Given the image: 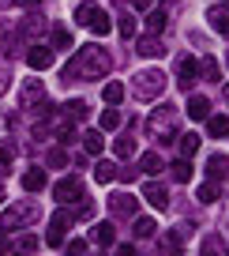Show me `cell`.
Here are the masks:
<instances>
[{"instance_id": "cell-1", "label": "cell", "mask_w": 229, "mask_h": 256, "mask_svg": "<svg viewBox=\"0 0 229 256\" xmlns=\"http://www.w3.org/2000/svg\"><path fill=\"white\" fill-rule=\"evenodd\" d=\"M109 53H105L102 46H79L75 49V56H71L68 64H64V83H71V80H105L109 76Z\"/></svg>"}, {"instance_id": "cell-2", "label": "cell", "mask_w": 229, "mask_h": 256, "mask_svg": "<svg viewBox=\"0 0 229 256\" xmlns=\"http://www.w3.org/2000/svg\"><path fill=\"white\" fill-rule=\"evenodd\" d=\"M147 136H150V140H162V144H169V140L177 136V120H173V113H169V106H162V110L150 113ZM177 140H181V136H177Z\"/></svg>"}, {"instance_id": "cell-3", "label": "cell", "mask_w": 229, "mask_h": 256, "mask_svg": "<svg viewBox=\"0 0 229 256\" xmlns=\"http://www.w3.org/2000/svg\"><path fill=\"white\" fill-rule=\"evenodd\" d=\"M162 90H166V72H158V68H147V72L135 76V98H158Z\"/></svg>"}, {"instance_id": "cell-4", "label": "cell", "mask_w": 229, "mask_h": 256, "mask_svg": "<svg viewBox=\"0 0 229 256\" xmlns=\"http://www.w3.org/2000/svg\"><path fill=\"white\" fill-rule=\"evenodd\" d=\"M53 200L56 204H71V200H87V188H83L79 177H64L53 184Z\"/></svg>"}, {"instance_id": "cell-5", "label": "cell", "mask_w": 229, "mask_h": 256, "mask_svg": "<svg viewBox=\"0 0 229 256\" xmlns=\"http://www.w3.org/2000/svg\"><path fill=\"white\" fill-rule=\"evenodd\" d=\"M34 215H38V208H34V204H23V208H4L0 226H4V230H11V226H26Z\"/></svg>"}, {"instance_id": "cell-6", "label": "cell", "mask_w": 229, "mask_h": 256, "mask_svg": "<svg viewBox=\"0 0 229 256\" xmlns=\"http://www.w3.org/2000/svg\"><path fill=\"white\" fill-rule=\"evenodd\" d=\"M199 76H203V60H196V56H184L181 68H177V83H181L184 90H192Z\"/></svg>"}, {"instance_id": "cell-7", "label": "cell", "mask_w": 229, "mask_h": 256, "mask_svg": "<svg viewBox=\"0 0 229 256\" xmlns=\"http://www.w3.org/2000/svg\"><path fill=\"white\" fill-rule=\"evenodd\" d=\"M38 102H45V83L26 80L23 90H19V106H23V110H38Z\"/></svg>"}, {"instance_id": "cell-8", "label": "cell", "mask_w": 229, "mask_h": 256, "mask_svg": "<svg viewBox=\"0 0 229 256\" xmlns=\"http://www.w3.org/2000/svg\"><path fill=\"white\" fill-rule=\"evenodd\" d=\"M71 222H75V215H71V211H56V215L49 218V234H45V241H49V245H60V241H64V230H68Z\"/></svg>"}, {"instance_id": "cell-9", "label": "cell", "mask_w": 229, "mask_h": 256, "mask_svg": "<svg viewBox=\"0 0 229 256\" xmlns=\"http://www.w3.org/2000/svg\"><path fill=\"white\" fill-rule=\"evenodd\" d=\"M102 16H105V12L98 8V4H79V8H75V23L87 26V30H94V26L102 23Z\"/></svg>"}, {"instance_id": "cell-10", "label": "cell", "mask_w": 229, "mask_h": 256, "mask_svg": "<svg viewBox=\"0 0 229 256\" xmlns=\"http://www.w3.org/2000/svg\"><path fill=\"white\" fill-rule=\"evenodd\" d=\"M26 64H30L34 72H45V68H53V53H49V46H30V53H26Z\"/></svg>"}, {"instance_id": "cell-11", "label": "cell", "mask_w": 229, "mask_h": 256, "mask_svg": "<svg viewBox=\"0 0 229 256\" xmlns=\"http://www.w3.org/2000/svg\"><path fill=\"white\" fill-rule=\"evenodd\" d=\"M143 200L154 204V208H169V192H166V184L147 181V184H143Z\"/></svg>"}, {"instance_id": "cell-12", "label": "cell", "mask_w": 229, "mask_h": 256, "mask_svg": "<svg viewBox=\"0 0 229 256\" xmlns=\"http://www.w3.org/2000/svg\"><path fill=\"white\" fill-rule=\"evenodd\" d=\"M184 113H188L192 120H211V102H207L203 94H188V106H184Z\"/></svg>"}, {"instance_id": "cell-13", "label": "cell", "mask_w": 229, "mask_h": 256, "mask_svg": "<svg viewBox=\"0 0 229 256\" xmlns=\"http://www.w3.org/2000/svg\"><path fill=\"white\" fill-rule=\"evenodd\" d=\"M109 208H113V215H120V218H135V196L117 192V196L109 200Z\"/></svg>"}, {"instance_id": "cell-14", "label": "cell", "mask_w": 229, "mask_h": 256, "mask_svg": "<svg viewBox=\"0 0 229 256\" xmlns=\"http://www.w3.org/2000/svg\"><path fill=\"white\" fill-rule=\"evenodd\" d=\"M207 19H211V30L229 34V8H226V4H214V8L207 12Z\"/></svg>"}, {"instance_id": "cell-15", "label": "cell", "mask_w": 229, "mask_h": 256, "mask_svg": "<svg viewBox=\"0 0 229 256\" xmlns=\"http://www.w3.org/2000/svg\"><path fill=\"white\" fill-rule=\"evenodd\" d=\"M188 226H173V230H166V248H169V252H181V248H184V241H188Z\"/></svg>"}, {"instance_id": "cell-16", "label": "cell", "mask_w": 229, "mask_h": 256, "mask_svg": "<svg viewBox=\"0 0 229 256\" xmlns=\"http://www.w3.org/2000/svg\"><path fill=\"white\" fill-rule=\"evenodd\" d=\"M199 256H229L226 241L218 238V234H211V238H203V245H199Z\"/></svg>"}, {"instance_id": "cell-17", "label": "cell", "mask_w": 229, "mask_h": 256, "mask_svg": "<svg viewBox=\"0 0 229 256\" xmlns=\"http://www.w3.org/2000/svg\"><path fill=\"white\" fill-rule=\"evenodd\" d=\"M226 174H229V162L222 158V154H211V158H207V177H211V181L218 184Z\"/></svg>"}, {"instance_id": "cell-18", "label": "cell", "mask_w": 229, "mask_h": 256, "mask_svg": "<svg viewBox=\"0 0 229 256\" xmlns=\"http://www.w3.org/2000/svg\"><path fill=\"white\" fill-rule=\"evenodd\" d=\"M23 188L26 192H41V188H45V170H38V166L26 170V174H23Z\"/></svg>"}, {"instance_id": "cell-19", "label": "cell", "mask_w": 229, "mask_h": 256, "mask_svg": "<svg viewBox=\"0 0 229 256\" xmlns=\"http://www.w3.org/2000/svg\"><path fill=\"white\" fill-rule=\"evenodd\" d=\"M207 132H211V140H226L229 136V117H226V113L211 117V120H207Z\"/></svg>"}, {"instance_id": "cell-20", "label": "cell", "mask_w": 229, "mask_h": 256, "mask_svg": "<svg viewBox=\"0 0 229 256\" xmlns=\"http://www.w3.org/2000/svg\"><path fill=\"white\" fill-rule=\"evenodd\" d=\"M90 238H94L98 245H105V248H109L113 241H117V230H113V222H98L94 230H90Z\"/></svg>"}, {"instance_id": "cell-21", "label": "cell", "mask_w": 229, "mask_h": 256, "mask_svg": "<svg viewBox=\"0 0 229 256\" xmlns=\"http://www.w3.org/2000/svg\"><path fill=\"white\" fill-rule=\"evenodd\" d=\"M117 177H120V170L113 166V162L102 158V162L94 166V181H98V184H109V181H117Z\"/></svg>"}, {"instance_id": "cell-22", "label": "cell", "mask_w": 229, "mask_h": 256, "mask_svg": "<svg viewBox=\"0 0 229 256\" xmlns=\"http://www.w3.org/2000/svg\"><path fill=\"white\" fill-rule=\"evenodd\" d=\"M135 53H143V56H162L166 49H162V42L150 34V38H139V42H135Z\"/></svg>"}, {"instance_id": "cell-23", "label": "cell", "mask_w": 229, "mask_h": 256, "mask_svg": "<svg viewBox=\"0 0 229 256\" xmlns=\"http://www.w3.org/2000/svg\"><path fill=\"white\" fill-rule=\"evenodd\" d=\"M83 147H87V154H102V147H105L102 128H90V132H83Z\"/></svg>"}, {"instance_id": "cell-24", "label": "cell", "mask_w": 229, "mask_h": 256, "mask_svg": "<svg viewBox=\"0 0 229 256\" xmlns=\"http://www.w3.org/2000/svg\"><path fill=\"white\" fill-rule=\"evenodd\" d=\"M102 98H105V106H109V110H113V106H120V102H124V83H105V87H102Z\"/></svg>"}, {"instance_id": "cell-25", "label": "cell", "mask_w": 229, "mask_h": 256, "mask_svg": "<svg viewBox=\"0 0 229 256\" xmlns=\"http://www.w3.org/2000/svg\"><path fill=\"white\" fill-rule=\"evenodd\" d=\"M64 117H68V120H83V117H87V102H83V98H71V102H64Z\"/></svg>"}, {"instance_id": "cell-26", "label": "cell", "mask_w": 229, "mask_h": 256, "mask_svg": "<svg viewBox=\"0 0 229 256\" xmlns=\"http://www.w3.org/2000/svg\"><path fill=\"white\" fill-rule=\"evenodd\" d=\"M169 174H173V181L188 184V181H192V162H188V158H177L173 166H169Z\"/></svg>"}, {"instance_id": "cell-27", "label": "cell", "mask_w": 229, "mask_h": 256, "mask_svg": "<svg viewBox=\"0 0 229 256\" xmlns=\"http://www.w3.org/2000/svg\"><path fill=\"white\" fill-rule=\"evenodd\" d=\"M147 26H150V34H158V30H166L169 26V16H166V8H154L147 16Z\"/></svg>"}, {"instance_id": "cell-28", "label": "cell", "mask_w": 229, "mask_h": 256, "mask_svg": "<svg viewBox=\"0 0 229 256\" xmlns=\"http://www.w3.org/2000/svg\"><path fill=\"white\" fill-rule=\"evenodd\" d=\"M199 144H203V140H199L196 132H184L181 136V158H192V154L199 151Z\"/></svg>"}, {"instance_id": "cell-29", "label": "cell", "mask_w": 229, "mask_h": 256, "mask_svg": "<svg viewBox=\"0 0 229 256\" xmlns=\"http://www.w3.org/2000/svg\"><path fill=\"white\" fill-rule=\"evenodd\" d=\"M98 128H102V132H117V128H120V113H117V110H102Z\"/></svg>"}, {"instance_id": "cell-30", "label": "cell", "mask_w": 229, "mask_h": 256, "mask_svg": "<svg viewBox=\"0 0 229 256\" xmlns=\"http://www.w3.org/2000/svg\"><path fill=\"white\" fill-rule=\"evenodd\" d=\"M132 222H135V238H154V230H158L154 218H147V215H135Z\"/></svg>"}, {"instance_id": "cell-31", "label": "cell", "mask_w": 229, "mask_h": 256, "mask_svg": "<svg viewBox=\"0 0 229 256\" xmlns=\"http://www.w3.org/2000/svg\"><path fill=\"white\" fill-rule=\"evenodd\" d=\"M15 252L19 256H34L38 252V238H34V234H23V238L15 241Z\"/></svg>"}, {"instance_id": "cell-32", "label": "cell", "mask_w": 229, "mask_h": 256, "mask_svg": "<svg viewBox=\"0 0 229 256\" xmlns=\"http://www.w3.org/2000/svg\"><path fill=\"white\" fill-rule=\"evenodd\" d=\"M11 162H15V144H8V140H4V144H0V174H8Z\"/></svg>"}, {"instance_id": "cell-33", "label": "cell", "mask_w": 229, "mask_h": 256, "mask_svg": "<svg viewBox=\"0 0 229 256\" xmlns=\"http://www.w3.org/2000/svg\"><path fill=\"white\" fill-rule=\"evenodd\" d=\"M139 170H143V174H158V170H162V158H158L154 151L139 154Z\"/></svg>"}, {"instance_id": "cell-34", "label": "cell", "mask_w": 229, "mask_h": 256, "mask_svg": "<svg viewBox=\"0 0 229 256\" xmlns=\"http://www.w3.org/2000/svg\"><path fill=\"white\" fill-rule=\"evenodd\" d=\"M135 136H120L117 144H113V151H117V158H132L135 154V144H132Z\"/></svg>"}, {"instance_id": "cell-35", "label": "cell", "mask_w": 229, "mask_h": 256, "mask_svg": "<svg viewBox=\"0 0 229 256\" xmlns=\"http://www.w3.org/2000/svg\"><path fill=\"white\" fill-rule=\"evenodd\" d=\"M196 196H199L203 204H214V200H218V184H214V181H203V184L196 188Z\"/></svg>"}, {"instance_id": "cell-36", "label": "cell", "mask_w": 229, "mask_h": 256, "mask_svg": "<svg viewBox=\"0 0 229 256\" xmlns=\"http://www.w3.org/2000/svg\"><path fill=\"white\" fill-rule=\"evenodd\" d=\"M19 34H26V38L41 34V16H26V19H23V26H19Z\"/></svg>"}, {"instance_id": "cell-37", "label": "cell", "mask_w": 229, "mask_h": 256, "mask_svg": "<svg viewBox=\"0 0 229 256\" xmlns=\"http://www.w3.org/2000/svg\"><path fill=\"white\" fill-rule=\"evenodd\" d=\"M45 162H49L53 170H64V166H68V154H64V147H53V151L45 154Z\"/></svg>"}, {"instance_id": "cell-38", "label": "cell", "mask_w": 229, "mask_h": 256, "mask_svg": "<svg viewBox=\"0 0 229 256\" xmlns=\"http://www.w3.org/2000/svg\"><path fill=\"white\" fill-rule=\"evenodd\" d=\"M203 76H207L211 83L222 80V68H218V60H214V56H207V60H203Z\"/></svg>"}, {"instance_id": "cell-39", "label": "cell", "mask_w": 229, "mask_h": 256, "mask_svg": "<svg viewBox=\"0 0 229 256\" xmlns=\"http://www.w3.org/2000/svg\"><path fill=\"white\" fill-rule=\"evenodd\" d=\"M53 49H71V34L56 26V30H53Z\"/></svg>"}, {"instance_id": "cell-40", "label": "cell", "mask_w": 229, "mask_h": 256, "mask_svg": "<svg viewBox=\"0 0 229 256\" xmlns=\"http://www.w3.org/2000/svg\"><path fill=\"white\" fill-rule=\"evenodd\" d=\"M120 34H124V38H135V19L128 16V12L120 16Z\"/></svg>"}, {"instance_id": "cell-41", "label": "cell", "mask_w": 229, "mask_h": 256, "mask_svg": "<svg viewBox=\"0 0 229 256\" xmlns=\"http://www.w3.org/2000/svg\"><path fill=\"white\" fill-rule=\"evenodd\" d=\"M64 252H68V256H87V241H79V238L68 241V248H64Z\"/></svg>"}, {"instance_id": "cell-42", "label": "cell", "mask_w": 229, "mask_h": 256, "mask_svg": "<svg viewBox=\"0 0 229 256\" xmlns=\"http://www.w3.org/2000/svg\"><path fill=\"white\" fill-rule=\"evenodd\" d=\"M90 215H94V204H90V200H87V204H83V208H79V211H75V218H79V222H87V218H90Z\"/></svg>"}, {"instance_id": "cell-43", "label": "cell", "mask_w": 229, "mask_h": 256, "mask_svg": "<svg viewBox=\"0 0 229 256\" xmlns=\"http://www.w3.org/2000/svg\"><path fill=\"white\" fill-rule=\"evenodd\" d=\"M90 34H109V16H102V23H98Z\"/></svg>"}, {"instance_id": "cell-44", "label": "cell", "mask_w": 229, "mask_h": 256, "mask_svg": "<svg viewBox=\"0 0 229 256\" xmlns=\"http://www.w3.org/2000/svg\"><path fill=\"white\" fill-rule=\"evenodd\" d=\"M117 256H135V245H120V248H117Z\"/></svg>"}, {"instance_id": "cell-45", "label": "cell", "mask_w": 229, "mask_h": 256, "mask_svg": "<svg viewBox=\"0 0 229 256\" xmlns=\"http://www.w3.org/2000/svg\"><path fill=\"white\" fill-rule=\"evenodd\" d=\"M4 252H11V241L4 238V234H0V256H4Z\"/></svg>"}, {"instance_id": "cell-46", "label": "cell", "mask_w": 229, "mask_h": 256, "mask_svg": "<svg viewBox=\"0 0 229 256\" xmlns=\"http://www.w3.org/2000/svg\"><path fill=\"white\" fill-rule=\"evenodd\" d=\"M150 4H154V0H132V8H139V12H147Z\"/></svg>"}, {"instance_id": "cell-47", "label": "cell", "mask_w": 229, "mask_h": 256, "mask_svg": "<svg viewBox=\"0 0 229 256\" xmlns=\"http://www.w3.org/2000/svg\"><path fill=\"white\" fill-rule=\"evenodd\" d=\"M15 4H23V8H38L41 0H15Z\"/></svg>"}, {"instance_id": "cell-48", "label": "cell", "mask_w": 229, "mask_h": 256, "mask_svg": "<svg viewBox=\"0 0 229 256\" xmlns=\"http://www.w3.org/2000/svg\"><path fill=\"white\" fill-rule=\"evenodd\" d=\"M226 102H229V87H226Z\"/></svg>"}, {"instance_id": "cell-49", "label": "cell", "mask_w": 229, "mask_h": 256, "mask_svg": "<svg viewBox=\"0 0 229 256\" xmlns=\"http://www.w3.org/2000/svg\"><path fill=\"white\" fill-rule=\"evenodd\" d=\"M226 64H229V49H226Z\"/></svg>"}, {"instance_id": "cell-50", "label": "cell", "mask_w": 229, "mask_h": 256, "mask_svg": "<svg viewBox=\"0 0 229 256\" xmlns=\"http://www.w3.org/2000/svg\"><path fill=\"white\" fill-rule=\"evenodd\" d=\"M0 200H4V188H0Z\"/></svg>"}]
</instances>
